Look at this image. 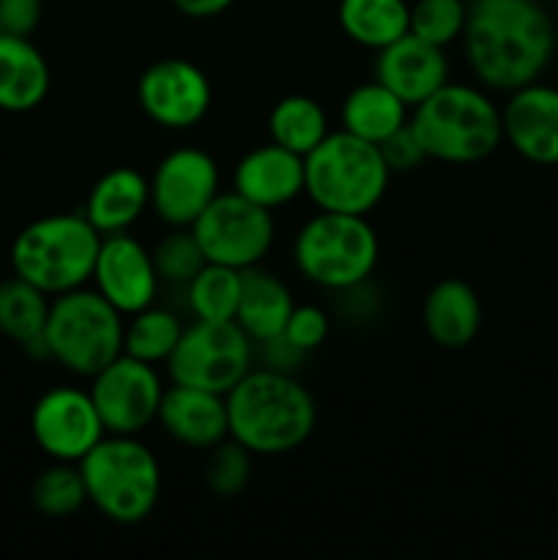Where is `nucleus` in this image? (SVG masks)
<instances>
[{"label": "nucleus", "instance_id": "obj_1", "mask_svg": "<svg viewBox=\"0 0 558 560\" xmlns=\"http://www.w3.org/2000/svg\"><path fill=\"white\" fill-rule=\"evenodd\" d=\"M556 22L536 0H468L463 58L481 88L512 93L536 82L556 55Z\"/></svg>", "mask_w": 558, "mask_h": 560}, {"label": "nucleus", "instance_id": "obj_35", "mask_svg": "<svg viewBox=\"0 0 558 560\" xmlns=\"http://www.w3.org/2000/svg\"><path fill=\"white\" fill-rule=\"evenodd\" d=\"M377 148H381L383 162L388 164L392 175L394 173H410V170H419L421 164L430 162V159H427L425 145L419 142L416 131L410 129V120L403 126V129L394 131L388 140H383Z\"/></svg>", "mask_w": 558, "mask_h": 560}, {"label": "nucleus", "instance_id": "obj_9", "mask_svg": "<svg viewBox=\"0 0 558 560\" xmlns=\"http://www.w3.org/2000/svg\"><path fill=\"white\" fill-rule=\"evenodd\" d=\"M164 366L170 383L228 394L255 366V342L235 320H191Z\"/></svg>", "mask_w": 558, "mask_h": 560}, {"label": "nucleus", "instance_id": "obj_7", "mask_svg": "<svg viewBox=\"0 0 558 560\" xmlns=\"http://www.w3.org/2000/svg\"><path fill=\"white\" fill-rule=\"evenodd\" d=\"M381 260V241L367 217L317 211L293 238V266L301 277L328 293H345L370 282Z\"/></svg>", "mask_w": 558, "mask_h": 560}, {"label": "nucleus", "instance_id": "obj_21", "mask_svg": "<svg viewBox=\"0 0 558 560\" xmlns=\"http://www.w3.org/2000/svg\"><path fill=\"white\" fill-rule=\"evenodd\" d=\"M80 211L102 235L129 233L151 211V184L137 167H113L91 186Z\"/></svg>", "mask_w": 558, "mask_h": 560}, {"label": "nucleus", "instance_id": "obj_15", "mask_svg": "<svg viewBox=\"0 0 558 560\" xmlns=\"http://www.w3.org/2000/svg\"><path fill=\"white\" fill-rule=\"evenodd\" d=\"M91 284L124 317L156 304L159 290H162L151 249L131 233L104 235Z\"/></svg>", "mask_w": 558, "mask_h": 560}, {"label": "nucleus", "instance_id": "obj_18", "mask_svg": "<svg viewBox=\"0 0 558 560\" xmlns=\"http://www.w3.org/2000/svg\"><path fill=\"white\" fill-rule=\"evenodd\" d=\"M375 80L414 109L452 80V63L446 49L432 47L414 33H405L394 44L377 49Z\"/></svg>", "mask_w": 558, "mask_h": 560}, {"label": "nucleus", "instance_id": "obj_22", "mask_svg": "<svg viewBox=\"0 0 558 560\" xmlns=\"http://www.w3.org/2000/svg\"><path fill=\"white\" fill-rule=\"evenodd\" d=\"M49 63L31 36L0 31V109L31 113L49 93Z\"/></svg>", "mask_w": 558, "mask_h": 560}, {"label": "nucleus", "instance_id": "obj_2", "mask_svg": "<svg viewBox=\"0 0 558 560\" xmlns=\"http://www.w3.org/2000/svg\"><path fill=\"white\" fill-rule=\"evenodd\" d=\"M230 438L255 457H282L312 438L317 405L295 375L252 366L228 394Z\"/></svg>", "mask_w": 558, "mask_h": 560}, {"label": "nucleus", "instance_id": "obj_39", "mask_svg": "<svg viewBox=\"0 0 558 560\" xmlns=\"http://www.w3.org/2000/svg\"><path fill=\"white\" fill-rule=\"evenodd\" d=\"M553 3H556V9H558V0H553Z\"/></svg>", "mask_w": 558, "mask_h": 560}, {"label": "nucleus", "instance_id": "obj_17", "mask_svg": "<svg viewBox=\"0 0 558 560\" xmlns=\"http://www.w3.org/2000/svg\"><path fill=\"white\" fill-rule=\"evenodd\" d=\"M156 424L175 443L208 452L230 438V416L224 394L170 383L159 405Z\"/></svg>", "mask_w": 558, "mask_h": 560}, {"label": "nucleus", "instance_id": "obj_13", "mask_svg": "<svg viewBox=\"0 0 558 560\" xmlns=\"http://www.w3.org/2000/svg\"><path fill=\"white\" fill-rule=\"evenodd\" d=\"M137 104L159 129L189 131L211 113L213 88L206 71L191 60L162 58L137 80Z\"/></svg>", "mask_w": 558, "mask_h": 560}, {"label": "nucleus", "instance_id": "obj_14", "mask_svg": "<svg viewBox=\"0 0 558 560\" xmlns=\"http://www.w3.org/2000/svg\"><path fill=\"white\" fill-rule=\"evenodd\" d=\"M31 435L55 463H80L107 430L88 388L55 386L33 405Z\"/></svg>", "mask_w": 558, "mask_h": 560}, {"label": "nucleus", "instance_id": "obj_34", "mask_svg": "<svg viewBox=\"0 0 558 560\" xmlns=\"http://www.w3.org/2000/svg\"><path fill=\"white\" fill-rule=\"evenodd\" d=\"M328 328L332 320L323 312V306L317 304H295L293 312L288 317V326H284V337L295 345L299 350H304L306 355L315 353L323 342L328 339Z\"/></svg>", "mask_w": 558, "mask_h": 560}, {"label": "nucleus", "instance_id": "obj_16", "mask_svg": "<svg viewBox=\"0 0 558 560\" xmlns=\"http://www.w3.org/2000/svg\"><path fill=\"white\" fill-rule=\"evenodd\" d=\"M503 142L525 162L556 167L558 164V88L528 82L507 93L501 107Z\"/></svg>", "mask_w": 558, "mask_h": 560}, {"label": "nucleus", "instance_id": "obj_19", "mask_svg": "<svg viewBox=\"0 0 558 560\" xmlns=\"http://www.w3.org/2000/svg\"><path fill=\"white\" fill-rule=\"evenodd\" d=\"M304 184V156L271 140L246 151L233 170V191L268 211L299 200Z\"/></svg>", "mask_w": 558, "mask_h": 560}, {"label": "nucleus", "instance_id": "obj_37", "mask_svg": "<svg viewBox=\"0 0 558 560\" xmlns=\"http://www.w3.org/2000/svg\"><path fill=\"white\" fill-rule=\"evenodd\" d=\"M42 0H0V31L31 36L42 22Z\"/></svg>", "mask_w": 558, "mask_h": 560}, {"label": "nucleus", "instance_id": "obj_36", "mask_svg": "<svg viewBox=\"0 0 558 560\" xmlns=\"http://www.w3.org/2000/svg\"><path fill=\"white\" fill-rule=\"evenodd\" d=\"M306 353L295 348L284 334H277V337L266 339V342L255 345V364L266 366V370L284 372V375H295L299 366L304 364Z\"/></svg>", "mask_w": 558, "mask_h": 560}, {"label": "nucleus", "instance_id": "obj_32", "mask_svg": "<svg viewBox=\"0 0 558 560\" xmlns=\"http://www.w3.org/2000/svg\"><path fill=\"white\" fill-rule=\"evenodd\" d=\"M151 255L162 284L178 290H184L191 277L208 262L191 228H170V233L162 235L159 244L153 246Z\"/></svg>", "mask_w": 558, "mask_h": 560}, {"label": "nucleus", "instance_id": "obj_31", "mask_svg": "<svg viewBox=\"0 0 558 560\" xmlns=\"http://www.w3.org/2000/svg\"><path fill=\"white\" fill-rule=\"evenodd\" d=\"M465 20H468L465 0H414L408 33L432 47L449 49L463 38Z\"/></svg>", "mask_w": 558, "mask_h": 560}, {"label": "nucleus", "instance_id": "obj_27", "mask_svg": "<svg viewBox=\"0 0 558 560\" xmlns=\"http://www.w3.org/2000/svg\"><path fill=\"white\" fill-rule=\"evenodd\" d=\"M49 304L53 295L11 273L0 282V334L20 348L38 342L47 328Z\"/></svg>", "mask_w": 558, "mask_h": 560}, {"label": "nucleus", "instance_id": "obj_4", "mask_svg": "<svg viewBox=\"0 0 558 560\" xmlns=\"http://www.w3.org/2000/svg\"><path fill=\"white\" fill-rule=\"evenodd\" d=\"M104 235L82 211L49 213L33 219L11 241V273L36 284L47 295L91 284L98 246Z\"/></svg>", "mask_w": 558, "mask_h": 560}, {"label": "nucleus", "instance_id": "obj_25", "mask_svg": "<svg viewBox=\"0 0 558 560\" xmlns=\"http://www.w3.org/2000/svg\"><path fill=\"white\" fill-rule=\"evenodd\" d=\"M337 22L350 42L377 52L410 31V3L408 0H339Z\"/></svg>", "mask_w": 558, "mask_h": 560}, {"label": "nucleus", "instance_id": "obj_11", "mask_svg": "<svg viewBox=\"0 0 558 560\" xmlns=\"http://www.w3.org/2000/svg\"><path fill=\"white\" fill-rule=\"evenodd\" d=\"M151 211L167 228H191L202 211L222 195V170L197 145L173 148L159 159L151 178Z\"/></svg>", "mask_w": 558, "mask_h": 560}, {"label": "nucleus", "instance_id": "obj_8", "mask_svg": "<svg viewBox=\"0 0 558 560\" xmlns=\"http://www.w3.org/2000/svg\"><path fill=\"white\" fill-rule=\"evenodd\" d=\"M126 317L93 288L55 295L44 345L49 361L77 377H93L124 353Z\"/></svg>", "mask_w": 558, "mask_h": 560}, {"label": "nucleus", "instance_id": "obj_12", "mask_svg": "<svg viewBox=\"0 0 558 560\" xmlns=\"http://www.w3.org/2000/svg\"><path fill=\"white\" fill-rule=\"evenodd\" d=\"M164 381L153 364L120 353L91 377V397L107 435H142L156 424Z\"/></svg>", "mask_w": 558, "mask_h": 560}, {"label": "nucleus", "instance_id": "obj_10", "mask_svg": "<svg viewBox=\"0 0 558 560\" xmlns=\"http://www.w3.org/2000/svg\"><path fill=\"white\" fill-rule=\"evenodd\" d=\"M208 262L246 271L263 266L277 241V219L239 191H222L191 224Z\"/></svg>", "mask_w": 558, "mask_h": 560}, {"label": "nucleus", "instance_id": "obj_3", "mask_svg": "<svg viewBox=\"0 0 558 560\" xmlns=\"http://www.w3.org/2000/svg\"><path fill=\"white\" fill-rule=\"evenodd\" d=\"M410 129L427 159L443 164H476L503 145L501 107L479 82L449 80L410 109Z\"/></svg>", "mask_w": 558, "mask_h": 560}, {"label": "nucleus", "instance_id": "obj_24", "mask_svg": "<svg viewBox=\"0 0 558 560\" xmlns=\"http://www.w3.org/2000/svg\"><path fill=\"white\" fill-rule=\"evenodd\" d=\"M410 120V107L383 82L367 80L348 91L339 107V129L381 145Z\"/></svg>", "mask_w": 558, "mask_h": 560}, {"label": "nucleus", "instance_id": "obj_26", "mask_svg": "<svg viewBox=\"0 0 558 560\" xmlns=\"http://www.w3.org/2000/svg\"><path fill=\"white\" fill-rule=\"evenodd\" d=\"M332 131L328 124V113L317 98L304 96V93H293V96L279 98L268 113V137L277 145L288 148V151L306 156L315 151Z\"/></svg>", "mask_w": 558, "mask_h": 560}, {"label": "nucleus", "instance_id": "obj_29", "mask_svg": "<svg viewBox=\"0 0 558 560\" xmlns=\"http://www.w3.org/2000/svg\"><path fill=\"white\" fill-rule=\"evenodd\" d=\"M241 277L244 271L206 262L184 288L186 310L195 320L233 323L241 301Z\"/></svg>", "mask_w": 558, "mask_h": 560}, {"label": "nucleus", "instance_id": "obj_20", "mask_svg": "<svg viewBox=\"0 0 558 560\" xmlns=\"http://www.w3.org/2000/svg\"><path fill=\"white\" fill-rule=\"evenodd\" d=\"M425 334L443 350H463L481 331V299L465 279H441L421 304Z\"/></svg>", "mask_w": 558, "mask_h": 560}, {"label": "nucleus", "instance_id": "obj_28", "mask_svg": "<svg viewBox=\"0 0 558 560\" xmlns=\"http://www.w3.org/2000/svg\"><path fill=\"white\" fill-rule=\"evenodd\" d=\"M184 328L186 326L178 312L151 304L148 310L126 317L124 353L153 366L167 364L173 350L178 348Z\"/></svg>", "mask_w": 558, "mask_h": 560}, {"label": "nucleus", "instance_id": "obj_5", "mask_svg": "<svg viewBox=\"0 0 558 560\" xmlns=\"http://www.w3.org/2000/svg\"><path fill=\"white\" fill-rule=\"evenodd\" d=\"M88 503L118 525H140L162 495V465L140 435H104L80 459Z\"/></svg>", "mask_w": 558, "mask_h": 560}, {"label": "nucleus", "instance_id": "obj_33", "mask_svg": "<svg viewBox=\"0 0 558 560\" xmlns=\"http://www.w3.org/2000/svg\"><path fill=\"white\" fill-rule=\"evenodd\" d=\"M252 459H255V454L246 452L233 438L208 448V463L202 470L206 490L222 501L239 498L252 479Z\"/></svg>", "mask_w": 558, "mask_h": 560}, {"label": "nucleus", "instance_id": "obj_38", "mask_svg": "<svg viewBox=\"0 0 558 560\" xmlns=\"http://www.w3.org/2000/svg\"><path fill=\"white\" fill-rule=\"evenodd\" d=\"M173 5L189 20H213L235 5V0H173Z\"/></svg>", "mask_w": 558, "mask_h": 560}, {"label": "nucleus", "instance_id": "obj_23", "mask_svg": "<svg viewBox=\"0 0 558 560\" xmlns=\"http://www.w3.org/2000/svg\"><path fill=\"white\" fill-rule=\"evenodd\" d=\"M295 301L288 284L268 268H246L241 277V301L235 323L244 328L252 342H266L288 326Z\"/></svg>", "mask_w": 558, "mask_h": 560}, {"label": "nucleus", "instance_id": "obj_6", "mask_svg": "<svg viewBox=\"0 0 558 560\" xmlns=\"http://www.w3.org/2000/svg\"><path fill=\"white\" fill-rule=\"evenodd\" d=\"M304 180V195L317 211L370 217L386 197L392 170L375 142L339 129L306 153Z\"/></svg>", "mask_w": 558, "mask_h": 560}, {"label": "nucleus", "instance_id": "obj_30", "mask_svg": "<svg viewBox=\"0 0 558 560\" xmlns=\"http://www.w3.org/2000/svg\"><path fill=\"white\" fill-rule=\"evenodd\" d=\"M31 503L38 514L49 520L74 517L88 506V490L82 481L80 465L55 463L47 465L31 485Z\"/></svg>", "mask_w": 558, "mask_h": 560}]
</instances>
